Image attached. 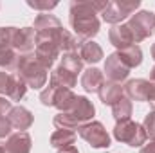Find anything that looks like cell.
I'll use <instances>...</instances> for the list:
<instances>
[{"mask_svg":"<svg viewBox=\"0 0 155 153\" xmlns=\"http://www.w3.org/2000/svg\"><path fill=\"white\" fill-rule=\"evenodd\" d=\"M58 153H79L78 151V148L72 144V146H67V148H61V150H58Z\"/></svg>","mask_w":155,"mask_h":153,"instance_id":"e575fe53","label":"cell"},{"mask_svg":"<svg viewBox=\"0 0 155 153\" xmlns=\"http://www.w3.org/2000/svg\"><path fill=\"white\" fill-rule=\"evenodd\" d=\"M114 137L119 142H124L132 148H139L146 144V132L143 128V124L132 121V119H124V121H117L114 126Z\"/></svg>","mask_w":155,"mask_h":153,"instance_id":"277c9868","label":"cell"},{"mask_svg":"<svg viewBox=\"0 0 155 153\" xmlns=\"http://www.w3.org/2000/svg\"><path fill=\"white\" fill-rule=\"evenodd\" d=\"M141 153H155V137H152V141L141 148Z\"/></svg>","mask_w":155,"mask_h":153,"instance_id":"d6a6232c","label":"cell"},{"mask_svg":"<svg viewBox=\"0 0 155 153\" xmlns=\"http://www.w3.org/2000/svg\"><path fill=\"white\" fill-rule=\"evenodd\" d=\"M103 83H105V76H103V72H101L99 69H96V67L87 69V70L83 72V76H81V86H83L88 94L99 92V88L103 86Z\"/></svg>","mask_w":155,"mask_h":153,"instance_id":"2e32d148","label":"cell"},{"mask_svg":"<svg viewBox=\"0 0 155 153\" xmlns=\"http://www.w3.org/2000/svg\"><path fill=\"white\" fill-rule=\"evenodd\" d=\"M76 99H78V96L71 88H61V86H56V85H51V83L40 94L41 105H45V106H56L60 112H69L74 106Z\"/></svg>","mask_w":155,"mask_h":153,"instance_id":"5b68a950","label":"cell"},{"mask_svg":"<svg viewBox=\"0 0 155 153\" xmlns=\"http://www.w3.org/2000/svg\"><path fill=\"white\" fill-rule=\"evenodd\" d=\"M0 153H5V146H4L2 142H0Z\"/></svg>","mask_w":155,"mask_h":153,"instance_id":"8d00e7d4","label":"cell"},{"mask_svg":"<svg viewBox=\"0 0 155 153\" xmlns=\"http://www.w3.org/2000/svg\"><path fill=\"white\" fill-rule=\"evenodd\" d=\"M139 5H141V0H112V2H107V7L101 11V16L107 24L119 25L124 18L132 16Z\"/></svg>","mask_w":155,"mask_h":153,"instance_id":"8992f818","label":"cell"},{"mask_svg":"<svg viewBox=\"0 0 155 153\" xmlns=\"http://www.w3.org/2000/svg\"><path fill=\"white\" fill-rule=\"evenodd\" d=\"M15 33H16V27H0V50L13 49Z\"/></svg>","mask_w":155,"mask_h":153,"instance_id":"4316f807","label":"cell"},{"mask_svg":"<svg viewBox=\"0 0 155 153\" xmlns=\"http://www.w3.org/2000/svg\"><path fill=\"white\" fill-rule=\"evenodd\" d=\"M143 128H144L146 135H150V137H155V112H153V110L146 114L144 121H143Z\"/></svg>","mask_w":155,"mask_h":153,"instance_id":"f1b7e54d","label":"cell"},{"mask_svg":"<svg viewBox=\"0 0 155 153\" xmlns=\"http://www.w3.org/2000/svg\"><path fill=\"white\" fill-rule=\"evenodd\" d=\"M132 101L128 99V97H123V99H119L116 105L112 106V115H114V119L116 121H124V119H130V115H132Z\"/></svg>","mask_w":155,"mask_h":153,"instance_id":"d4e9b609","label":"cell"},{"mask_svg":"<svg viewBox=\"0 0 155 153\" xmlns=\"http://www.w3.org/2000/svg\"><path fill=\"white\" fill-rule=\"evenodd\" d=\"M27 88H29V86L25 85V81L18 76L16 72H15V74H11L9 90H7V97H9L11 101H20V99H24V96H25Z\"/></svg>","mask_w":155,"mask_h":153,"instance_id":"44dd1931","label":"cell"},{"mask_svg":"<svg viewBox=\"0 0 155 153\" xmlns=\"http://www.w3.org/2000/svg\"><path fill=\"white\" fill-rule=\"evenodd\" d=\"M150 79H152V83H155V67L150 70Z\"/></svg>","mask_w":155,"mask_h":153,"instance_id":"d590c367","label":"cell"},{"mask_svg":"<svg viewBox=\"0 0 155 153\" xmlns=\"http://www.w3.org/2000/svg\"><path fill=\"white\" fill-rule=\"evenodd\" d=\"M117 56L121 58V61L128 69H135L143 63V50L139 45H132V47H126L123 50H117Z\"/></svg>","mask_w":155,"mask_h":153,"instance_id":"d6986e66","label":"cell"},{"mask_svg":"<svg viewBox=\"0 0 155 153\" xmlns=\"http://www.w3.org/2000/svg\"><path fill=\"white\" fill-rule=\"evenodd\" d=\"M152 58H153V60H155V43H153V45H152Z\"/></svg>","mask_w":155,"mask_h":153,"instance_id":"74e56055","label":"cell"},{"mask_svg":"<svg viewBox=\"0 0 155 153\" xmlns=\"http://www.w3.org/2000/svg\"><path fill=\"white\" fill-rule=\"evenodd\" d=\"M126 25L134 36V41L139 43L143 40L150 38L155 33V15L152 11H139L130 16Z\"/></svg>","mask_w":155,"mask_h":153,"instance_id":"52a82bcc","label":"cell"},{"mask_svg":"<svg viewBox=\"0 0 155 153\" xmlns=\"http://www.w3.org/2000/svg\"><path fill=\"white\" fill-rule=\"evenodd\" d=\"M36 47V31L35 27H16L15 38H13V50L18 54H29Z\"/></svg>","mask_w":155,"mask_h":153,"instance_id":"9c48e42d","label":"cell"},{"mask_svg":"<svg viewBox=\"0 0 155 153\" xmlns=\"http://www.w3.org/2000/svg\"><path fill=\"white\" fill-rule=\"evenodd\" d=\"M16 74L25 81V85L29 88L40 90L41 86H45L47 83V69L36 60V56L33 52L29 54H20L18 61H16Z\"/></svg>","mask_w":155,"mask_h":153,"instance_id":"3957f363","label":"cell"},{"mask_svg":"<svg viewBox=\"0 0 155 153\" xmlns=\"http://www.w3.org/2000/svg\"><path fill=\"white\" fill-rule=\"evenodd\" d=\"M60 65L63 69H67L69 72H72L74 76H78L81 72V69H83V61H81V58H79L78 52H65Z\"/></svg>","mask_w":155,"mask_h":153,"instance_id":"cb8c5ba5","label":"cell"},{"mask_svg":"<svg viewBox=\"0 0 155 153\" xmlns=\"http://www.w3.org/2000/svg\"><path fill=\"white\" fill-rule=\"evenodd\" d=\"M63 27L60 18L54 16V15H49V13H41L35 18V31L40 33V31H52V29H60Z\"/></svg>","mask_w":155,"mask_h":153,"instance_id":"7402d4cb","label":"cell"},{"mask_svg":"<svg viewBox=\"0 0 155 153\" xmlns=\"http://www.w3.org/2000/svg\"><path fill=\"white\" fill-rule=\"evenodd\" d=\"M79 137L83 141H87L92 148H97V150H103V148H110V135L108 132L105 130V126L99 122V121H90L87 124H83L79 130H78Z\"/></svg>","mask_w":155,"mask_h":153,"instance_id":"ba28073f","label":"cell"},{"mask_svg":"<svg viewBox=\"0 0 155 153\" xmlns=\"http://www.w3.org/2000/svg\"><path fill=\"white\" fill-rule=\"evenodd\" d=\"M79 58H81L83 63H90V65L92 63H97L103 58V49H101L99 43H96L92 40H87L79 47Z\"/></svg>","mask_w":155,"mask_h":153,"instance_id":"e0dca14e","label":"cell"},{"mask_svg":"<svg viewBox=\"0 0 155 153\" xmlns=\"http://www.w3.org/2000/svg\"><path fill=\"white\" fill-rule=\"evenodd\" d=\"M150 85H152V81H146V79H130V81H126L123 90L130 101H141L143 103V101H148Z\"/></svg>","mask_w":155,"mask_h":153,"instance_id":"8fae6325","label":"cell"},{"mask_svg":"<svg viewBox=\"0 0 155 153\" xmlns=\"http://www.w3.org/2000/svg\"><path fill=\"white\" fill-rule=\"evenodd\" d=\"M49 83L56 85V86H61V88H71L72 90V86H76V83H78V76H74L72 72H69L67 69H63L61 65H58L51 72Z\"/></svg>","mask_w":155,"mask_h":153,"instance_id":"ac0fdd59","label":"cell"},{"mask_svg":"<svg viewBox=\"0 0 155 153\" xmlns=\"http://www.w3.org/2000/svg\"><path fill=\"white\" fill-rule=\"evenodd\" d=\"M16 61H18V54L13 49L7 50H0V67L5 70H15L16 69Z\"/></svg>","mask_w":155,"mask_h":153,"instance_id":"484cf974","label":"cell"},{"mask_svg":"<svg viewBox=\"0 0 155 153\" xmlns=\"http://www.w3.org/2000/svg\"><path fill=\"white\" fill-rule=\"evenodd\" d=\"M105 72H107V77L114 83H121L124 81L128 74H130V69L121 61V58L117 56V52L110 54L105 61Z\"/></svg>","mask_w":155,"mask_h":153,"instance_id":"30bf717a","label":"cell"},{"mask_svg":"<svg viewBox=\"0 0 155 153\" xmlns=\"http://www.w3.org/2000/svg\"><path fill=\"white\" fill-rule=\"evenodd\" d=\"M148 103L152 105V108H153L155 112V83L150 85V94H148Z\"/></svg>","mask_w":155,"mask_h":153,"instance_id":"836d02e7","label":"cell"},{"mask_svg":"<svg viewBox=\"0 0 155 153\" xmlns=\"http://www.w3.org/2000/svg\"><path fill=\"white\" fill-rule=\"evenodd\" d=\"M27 5L29 7H33V9H38V11H51V9H54L56 5H58V2L56 0H27Z\"/></svg>","mask_w":155,"mask_h":153,"instance_id":"83f0119b","label":"cell"},{"mask_svg":"<svg viewBox=\"0 0 155 153\" xmlns=\"http://www.w3.org/2000/svg\"><path fill=\"white\" fill-rule=\"evenodd\" d=\"M74 141H76V132H72V130H56L51 135V146L56 150L72 146Z\"/></svg>","mask_w":155,"mask_h":153,"instance_id":"ffe728a7","label":"cell"},{"mask_svg":"<svg viewBox=\"0 0 155 153\" xmlns=\"http://www.w3.org/2000/svg\"><path fill=\"white\" fill-rule=\"evenodd\" d=\"M5 117H7V121L11 122V126L16 128L18 132L29 130V128L33 126V122H35L33 114H31L27 108H24V106H13L11 112L5 115Z\"/></svg>","mask_w":155,"mask_h":153,"instance_id":"4fadbf2b","label":"cell"},{"mask_svg":"<svg viewBox=\"0 0 155 153\" xmlns=\"http://www.w3.org/2000/svg\"><path fill=\"white\" fill-rule=\"evenodd\" d=\"M99 99L103 105H108V106H114L119 99L124 97V90L121 86V83H114V81H107L103 83V86L99 88Z\"/></svg>","mask_w":155,"mask_h":153,"instance_id":"9a60e30c","label":"cell"},{"mask_svg":"<svg viewBox=\"0 0 155 153\" xmlns=\"http://www.w3.org/2000/svg\"><path fill=\"white\" fill-rule=\"evenodd\" d=\"M11 101H7L5 97H2L0 96V117H5V114H9L11 112Z\"/></svg>","mask_w":155,"mask_h":153,"instance_id":"1f68e13d","label":"cell"},{"mask_svg":"<svg viewBox=\"0 0 155 153\" xmlns=\"http://www.w3.org/2000/svg\"><path fill=\"white\" fill-rule=\"evenodd\" d=\"M9 81H11V74H7V72L0 70V94H5V96H7Z\"/></svg>","mask_w":155,"mask_h":153,"instance_id":"4dcf8cb0","label":"cell"},{"mask_svg":"<svg viewBox=\"0 0 155 153\" xmlns=\"http://www.w3.org/2000/svg\"><path fill=\"white\" fill-rule=\"evenodd\" d=\"M107 7V2H85L76 0L71 4L69 11V22L79 38L90 40L99 33V18L97 11H103Z\"/></svg>","mask_w":155,"mask_h":153,"instance_id":"6da1fadb","label":"cell"},{"mask_svg":"<svg viewBox=\"0 0 155 153\" xmlns=\"http://www.w3.org/2000/svg\"><path fill=\"white\" fill-rule=\"evenodd\" d=\"M11 122L7 121V117H0V139L9 137L11 135Z\"/></svg>","mask_w":155,"mask_h":153,"instance_id":"f546056e","label":"cell"},{"mask_svg":"<svg viewBox=\"0 0 155 153\" xmlns=\"http://www.w3.org/2000/svg\"><path fill=\"white\" fill-rule=\"evenodd\" d=\"M5 153H31V135L27 132H16L11 133L5 141Z\"/></svg>","mask_w":155,"mask_h":153,"instance_id":"7c38bea8","label":"cell"},{"mask_svg":"<svg viewBox=\"0 0 155 153\" xmlns=\"http://www.w3.org/2000/svg\"><path fill=\"white\" fill-rule=\"evenodd\" d=\"M108 40H110V43L116 47L117 50H123V49H126V47L135 45L134 36H132V33H130V29H128L126 24L114 25V27L108 31Z\"/></svg>","mask_w":155,"mask_h":153,"instance_id":"5bb4252c","label":"cell"},{"mask_svg":"<svg viewBox=\"0 0 155 153\" xmlns=\"http://www.w3.org/2000/svg\"><path fill=\"white\" fill-rule=\"evenodd\" d=\"M81 43L83 41L72 36L67 29H61L58 34V45H60V50H63V52H76L78 47H81Z\"/></svg>","mask_w":155,"mask_h":153,"instance_id":"603a6c76","label":"cell"},{"mask_svg":"<svg viewBox=\"0 0 155 153\" xmlns=\"http://www.w3.org/2000/svg\"><path fill=\"white\" fill-rule=\"evenodd\" d=\"M96 114L94 105L85 97V96H78L74 106L69 112H60L58 115H54L52 122L58 130H79L83 124L90 122L92 117Z\"/></svg>","mask_w":155,"mask_h":153,"instance_id":"7a4b0ae2","label":"cell"}]
</instances>
